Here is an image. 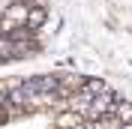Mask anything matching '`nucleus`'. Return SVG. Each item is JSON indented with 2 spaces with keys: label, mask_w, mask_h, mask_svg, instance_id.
Returning a JSON list of instances; mask_svg holds the SVG:
<instances>
[{
  "label": "nucleus",
  "mask_w": 132,
  "mask_h": 129,
  "mask_svg": "<svg viewBox=\"0 0 132 129\" xmlns=\"http://www.w3.org/2000/svg\"><path fill=\"white\" fill-rule=\"evenodd\" d=\"M45 18H48L45 6H42V3H30V9H27V30L36 33L42 24H45Z\"/></svg>",
  "instance_id": "f257e3e1"
},
{
  "label": "nucleus",
  "mask_w": 132,
  "mask_h": 129,
  "mask_svg": "<svg viewBox=\"0 0 132 129\" xmlns=\"http://www.w3.org/2000/svg\"><path fill=\"white\" fill-rule=\"evenodd\" d=\"M120 129H132V123H120Z\"/></svg>",
  "instance_id": "7ed1b4c3"
},
{
  "label": "nucleus",
  "mask_w": 132,
  "mask_h": 129,
  "mask_svg": "<svg viewBox=\"0 0 132 129\" xmlns=\"http://www.w3.org/2000/svg\"><path fill=\"white\" fill-rule=\"evenodd\" d=\"M114 117H117L120 123H132V99H117Z\"/></svg>",
  "instance_id": "f03ea898"
}]
</instances>
